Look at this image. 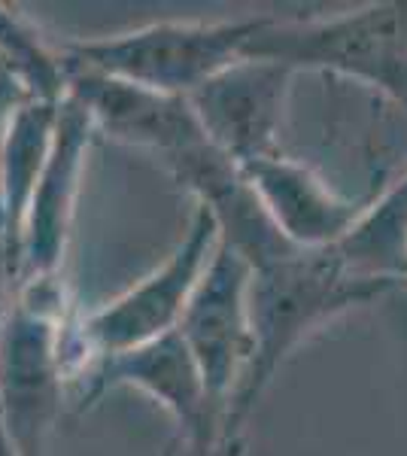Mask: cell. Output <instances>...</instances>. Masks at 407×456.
<instances>
[{
    "instance_id": "6da1fadb",
    "label": "cell",
    "mask_w": 407,
    "mask_h": 456,
    "mask_svg": "<svg viewBox=\"0 0 407 456\" xmlns=\"http://www.w3.org/2000/svg\"><path fill=\"white\" fill-rule=\"evenodd\" d=\"M392 283L365 281L344 268L335 249H295L286 259L253 271L249 314H253L256 350L238 393L228 404L225 441H240V429L253 414L273 374L283 369L310 335H316L338 316L383 298Z\"/></svg>"
},
{
    "instance_id": "7a4b0ae2",
    "label": "cell",
    "mask_w": 407,
    "mask_h": 456,
    "mask_svg": "<svg viewBox=\"0 0 407 456\" xmlns=\"http://www.w3.org/2000/svg\"><path fill=\"white\" fill-rule=\"evenodd\" d=\"M79 353L61 281L21 283L0 332V420L21 456H46Z\"/></svg>"
},
{
    "instance_id": "3957f363",
    "label": "cell",
    "mask_w": 407,
    "mask_h": 456,
    "mask_svg": "<svg viewBox=\"0 0 407 456\" xmlns=\"http://www.w3.org/2000/svg\"><path fill=\"white\" fill-rule=\"evenodd\" d=\"M247 58H268L295 73H335L407 113V0L368 4L338 16H265Z\"/></svg>"
},
{
    "instance_id": "277c9868",
    "label": "cell",
    "mask_w": 407,
    "mask_h": 456,
    "mask_svg": "<svg viewBox=\"0 0 407 456\" xmlns=\"http://www.w3.org/2000/svg\"><path fill=\"white\" fill-rule=\"evenodd\" d=\"M265 16L219 21H150L122 34L64 43L73 64L152 92L189 98L207 79L247 58Z\"/></svg>"
},
{
    "instance_id": "5b68a950",
    "label": "cell",
    "mask_w": 407,
    "mask_h": 456,
    "mask_svg": "<svg viewBox=\"0 0 407 456\" xmlns=\"http://www.w3.org/2000/svg\"><path fill=\"white\" fill-rule=\"evenodd\" d=\"M216 247V223H213L210 210L195 204L186 234L170 249L165 262L155 265L150 274L128 286L122 296L73 322V341H77L79 365H83L79 378L101 359L122 356V353L146 347L165 335H174Z\"/></svg>"
},
{
    "instance_id": "8992f818",
    "label": "cell",
    "mask_w": 407,
    "mask_h": 456,
    "mask_svg": "<svg viewBox=\"0 0 407 456\" xmlns=\"http://www.w3.org/2000/svg\"><path fill=\"white\" fill-rule=\"evenodd\" d=\"M77 384L83 408L94 404L110 389L122 387L150 395L167 411L189 456H216L225 444V414L210 399L204 374L180 332L128 350L122 356L101 359Z\"/></svg>"
},
{
    "instance_id": "52a82bcc",
    "label": "cell",
    "mask_w": 407,
    "mask_h": 456,
    "mask_svg": "<svg viewBox=\"0 0 407 456\" xmlns=\"http://www.w3.org/2000/svg\"><path fill=\"white\" fill-rule=\"evenodd\" d=\"M249 286L253 268L219 240L176 329L204 374L210 399L225 417L256 350Z\"/></svg>"
},
{
    "instance_id": "ba28073f",
    "label": "cell",
    "mask_w": 407,
    "mask_h": 456,
    "mask_svg": "<svg viewBox=\"0 0 407 456\" xmlns=\"http://www.w3.org/2000/svg\"><path fill=\"white\" fill-rule=\"evenodd\" d=\"M295 77L268 58H240L191 92L189 104L207 141L243 167L280 152Z\"/></svg>"
},
{
    "instance_id": "9c48e42d",
    "label": "cell",
    "mask_w": 407,
    "mask_h": 456,
    "mask_svg": "<svg viewBox=\"0 0 407 456\" xmlns=\"http://www.w3.org/2000/svg\"><path fill=\"white\" fill-rule=\"evenodd\" d=\"M94 134L98 128H94L88 110L73 94H68L58 110L49 161L43 167L31 208H28L25 228H21L16 286L58 281L61 274Z\"/></svg>"
},
{
    "instance_id": "30bf717a",
    "label": "cell",
    "mask_w": 407,
    "mask_h": 456,
    "mask_svg": "<svg viewBox=\"0 0 407 456\" xmlns=\"http://www.w3.org/2000/svg\"><path fill=\"white\" fill-rule=\"evenodd\" d=\"M68 94L88 110L98 134L152 152L161 165L207 141L189 98L152 92L107 73L79 68L73 61Z\"/></svg>"
},
{
    "instance_id": "8fae6325",
    "label": "cell",
    "mask_w": 407,
    "mask_h": 456,
    "mask_svg": "<svg viewBox=\"0 0 407 456\" xmlns=\"http://www.w3.org/2000/svg\"><path fill=\"white\" fill-rule=\"evenodd\" d=\"M243 174L283 238L310 253L338 247L368 204L338 195L313 167L283 152L249 161Z\"/></svg>"
},
{
    "instance_id": "7c38bea8",
    "label": "cell",
    "mask_w": 407,
    "mask_h": 456,
    "mask_svg": "<svg viewBox=\"0 0 407 456\" xmlns=\"http://www.w3.org/2000/svg\"><path fill=\"white\" fill-rule=\"evenodd\" d=\"M58 110L61 104L55 101H28L0 131V240H4L12 277H16L28 208L55 141Z\"/></svg>"
},
{
    "instance_id": "4fadbf2b",
    "label": "cell",
    "mask_w": 407,
    "mask_h": 456,
    "mask_svg": "<svg viewBox=\"0 0 407 456\" xmlns=\"http://www.w3.org/2000/svg\"><path fill=\"white\" fill-rule=\"evenodd\" d=\"M335 256L346 271L380 283L407 281V171L371 198Z\"/></svg>"
},
{
    "instance_id": "5bb4252c",
    "label": "cell",
    "mask_w": 407,
    "mask_h": 456,
    "mask_svg": "<svg viewBox=\"0 0 407 456\" xmlns=\"http://www.w3.org/2000/svg\"><path fill=\"white\" fill-rule=\"evenodd\" d=\"M0 58L16 70L34 101L61 104L70 88V61L64 46L52 43L40 25L12 4H0Z\"/></svg>"
},
{
    "instance_id": "9a60e30c",
    "label": "cell",
    "mask_w": 407,
    "mask_h": 456,
    "mask_svg": "<svg viewBox=\"0 0 407 456\" xmlns=\"http://www.w3.org/2000/svg\"><path fill=\"white\" fill-rule=\"evenodd\" d=\"M28 101H34V98L28 94V88L21 86L16 70L0 58V131H4L6 122H10V116L16 113L21 104H28Z\"/></svg>"
},
{
    "instance_id": "2e32d148",
    "label": "cell",
    "mask_w": 407,
    "mask_h": 456,
    "mask_svg": "<svg viewBox=\"0 0 407 456\" xmlns=\"http://www.w3.org/2000/svg\"><path fill=\"white\" fill-rule=\"evenodd\" d=\"M12 292H16V277H12V268H10V259H6L4 240H0V332H4L6 311H10V305H12Z\"/></svg>"
},
{
    "instance_id": "e0dca14e",
    "label": "cell",
    "mask_w": 407,
    "mask_h": 456,
    "mask_svg": "<svg viewBox=\"0 0 407 456\" xmlns=\"http://www.w3.org/2000/svg\"><path fill=\"white\" fill-rule=\"evenodd\" d=\"M0 456H21V451L16 447V441H12L10 432H6L4 420H0Z\"/></svg>"
},
{
    "instance_id": "ac0fdd59",
    "label": "cell",
    "mask_w": 407,
    "mask_h": 456,
    "mask_svg": "<svg viewBox=\"0 0 407 456\" xmlns=\"http://www.w3.org/2000/svg\"><path fill=\"white\" fill-rule=\"evenodd\" d=\"M216 456H243V441H225L216 451Z\"/></svg>"
}]
</instances>
